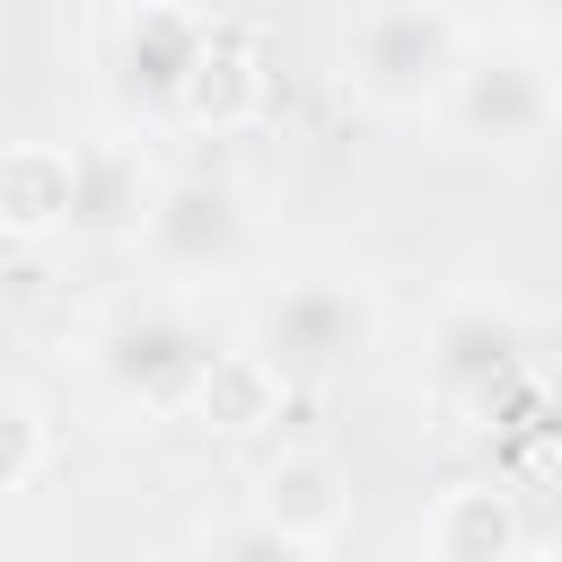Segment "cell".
<instances>
[{
  "label": "cell",
  "instance_id": "obj_6",
  "mask_svg": "<svg viewBox=\"0 0 562 562\" xmlns=\"http://www.w3.org/2000/svg\"><path fill=\"white\" fill-rule=\"evenodd\" d=\"M132 246L167 281H220L246 255V193L228 176H211V167H184V176L158 184V202H149V220H140Z\"/></svg>",
  "mask_w": 562,
  "mask_h": 562
},
{
  "label": "cell",
  "instance_id": "obj_5",
  "mask_svg": "<svg viewBox=\"0 0 562 562\" xmlns=\"http://www.w3.org/2000/svg\"><path fill=\"white\" fill-rule=\"evenodd\" d=\"M211 18H193L184 0H123L105 70H114V105L140 123H184V88L202 70Z\"/></svg>",
  "mask_w": 562,
  "mask_h": 562
},
{
  "label": "cell",
  "instance_id": "obj_13",
  "mask_svg": "<svg viewBox=\"0 0 562 562\" xmlns=\"http://www.w3.org/2000/svg\"><path fill=\"white\" fill-rule=\"evenodd\" d=\"M272 395H281V378H272L255 351H220V369L202 378L193 413H211L220 430H255V422H272Z\"/></svg>",
  "mask_w": 562,
  "mask_h": 562
},
{
  "label": "cell",
  "instance_id": "obj_14",
  "mask_svg": "<svg viewBox=\"0 0 562 562\" xmlns=\"http://www.w3.org/2000/svg\"><path fill=\"white\" fill-rule=\"evenodd\" d=\"M193 562H316V544H299V536H281L272 518H220V527H202V544H193Z\"/></svg>",
  "mask_w": 562,
  "mask_h": 562
},
{
  "label": "cell",
  "instance_id": "obj_10",
  "mask_svg": "<svg viewBox=\"0 0 562 562\" xmlns=\"http://www.w3.org/2000/svg\"><path fill=\"white\" fill-rule=\"evenodd\" d=\"M255 518H272V527L299 536V544H325V536H342V518H351V483H342V465L316 457V448L272 457L263 483H255Z\"/></svg>",
  "mask_w": 562,
  "mask_h": 562
},
{
  "label": "cell",
  "instance_id": "obj_17",
  "mask_svg": "<svg viewBox=\"0 0 562 562\" xmlns=\"http://www.w3.org/2000/svg\"><path fill=\"white\" fill-rule=\"evenodd\" d=\"M553 97H562V44H553Z\"/></svg>",
  "mask_w": 562,
  "mask_h": 562
},
{
  "label": "cell",
  "instance_id": "obj_7",
  "mask_svg": "<svg viewBox=\"0 0 562 562\" xmlns=\"http://www.w3.org/2000/svg\"><path fill=\"white\" fill-rule=\"evenodd\" d=\"M439 123L457 140H483V149H527L562 123V97H553V70H536L527 53H465Z\"/></svg>",
  "mask_w": 562,
  "mask_h": 562
},
{
  "label": "cell",
  "instance_id": "obj_16",
  "mask_svg": "<svg viewBox=\"0 0 562 562\" xmlns=\"http://www.w3.org/2000/svg\"><path fill=\"white\" fill-rule=\"evenodd\" d=\"M518 18H527L536 35H553V44H562V0H518Z\"/></svg>",
  "mask_w": 562,
  "mask_h": 562
},
{
  "label": "cell",
  "instance_id": "obj_12",
  "mask_svg": "<svg viewBox=\"0 0 562 562\" xmlns=\"http://www.w3.org/2000/svg\"><path fill=\"white\" fill-rule=\"evenodd\" d=\"M255 105H263V44H255L246 26H211L202 70H193V88H184V123L237 132V123H255Z\"/></svg>",
  "mask_w": 562,
  "mask_h": 562
},
{
  "label": "cell",
  "instance_id": "obj_4",
  "mask_svg": "<svg viewBox=\"0 0 562 562\" xmlns=\"http://www.w3.org/2000/svg\"><path fill=\"white\" fill-rule=\"evenodd\" d=\"M527 369H536V325L509 299L465 290V299H448L430 316L422 378H430L439 404H457V413H509V395L527 386Z\"/></svg>",
  "mask_w": 562,
  "mask_h": 562
},
{
  "label": "cell",
  "instance_id": "obj_8",
  "mask_svg": "<svg viewBox=\"0 0 562 562\" xmlns=\"http://www.w3.org/2000/svg\"><path fill=\"white\" fill-rule=\"evenodd\" d=\"M167 176H149L140 140H79V193H70V237H140L149 202H158Z\"/></svg>",
  "mask_w": 562,
  "mask_h": 562
},
{
  "label": "cell",
  "instance_id": "obj_18",
  "mask_svg": "<svg viewBox=\"0 0 562 562\" xmlns=\"http://www.w3.org/2000/svg\"><path fill=\"white\" fill-rule=\"evenodd\" d=\"M544 562H562V553H544Z\"/></svg>",
  "mask_w": 562,
  "mask_h": 562
},
{
  "label": "cell",
  "instance_id": "obj_9",
  "mask_svg": "<svg viewBox=\"0 0 562 562\" xmlns=\"http://www.w3.org/2000/svg\"><path fill=\"white\" fill-rule=\"evenodd\" d=\"M422 562H518V501L501 483H448L422 509Z\"/></svg>",
  "mask_w": 562,
  "mask_h": 562
},
{
  "label": "cell",
  "instance_id": "obj_1",
  "mask_svg": "<svg viewBox=\"0 0 562 562\" xmlns=\"http://www.w3.org/2000/svg\"><path fill=\"white\" fill-rule=\"evenodd\" d=\"M465 26L439 0H369L342 44V79L369 114H439L465 70Z\"/></svg>",
  "mask_w": 562,
  "mask_h": 562
},
{
  "label": "cell",
  "instance_id": "obj_15",
  "mask_svg": "<svg viewBox=\"0 0 562 562\" xmlns=\"http://www.w3.org/2000/svg\"><path fill=\"white\" fill-rule=\"evenodd\" d=\"M35 465H44V413L18 386H0V492H26Z\"/></svg>",
  "mask_w": 562,
  "mask_h": 562
},
{
  "label": "cell",
  "instance_id": "obj_2",
  "mask_svg": "<svg viewBox=\"0 0 562 562\" xmlns=\"http://www.w3.org/2000/svg\"><path fill=\"white\" fill-rule=\"evenodd\" d=\"M369 342H378V290L360 272H299V281H281L255 307V334H246V351L281 386H325Z\"/></svg>",
  "mask_w": 562,
  "mask_h": 562
},
{
  "label": "cell",
  "instance_id": "obj_11",
  "mask_svg": "<svg viewBox=\"0 0 562 562\" xmlns=\"http://www.w3.org/2000/svg\"><path fill=\"white\" fill-rule=\"evenodd\" d=\"M70 193H79V149H61V140H9L0 149V228L9 237L70 228Z\"/></svg>",
  "mask_w": 562,
  "mask_h": 562
},
{
  "label": "cell",
  "instance_id": "obj_3",
  "mask_svg": "<svg viewBox=\"0 0 562 562\" xmlns=\"http://www.w3.org/2000/svg\"><path fill=\"white\" fill-rule=\"evenodd\" d=\"M88 369L114 404L132 413H193L202 378L220 369V342L176 307V299H123L88 334Z\"/></svg>",
  "mask_w": 562,
  "mask_h": 562
}]
</instances>
